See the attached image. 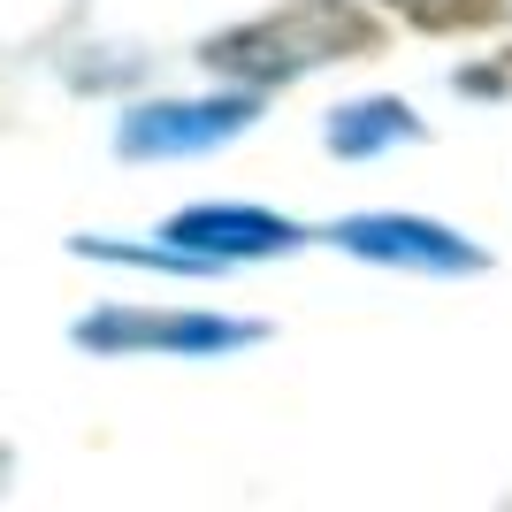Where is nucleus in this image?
<instances>
[{
    "instance_id": "nucleus-1",
    "label": "nucleus",
    "mask_w": 512,
    "mask_h": 512,
    "mask_svg": "<svg viewBox=\"0 0 512 512\" xmlns=\"http://www.w3.org/2000/svg\"><path fill=\"white\" fill-rule=\"evenodd\" d=\"M329 54H375V23L344 0H299V8L245 23V31L207 46V62L237 69V77H291V69H314Z\"/></svg>"
},
{
    "instance_id": "nucleus-2",
    "label": "nucleus",
    "mask_w": 512,
    "mask_h": 512,
    "mask_svg": "<svg viewBox=\"0 0 512 512\" xmlns=\"http://www.w3.org/2000/svg\"><path fill=\"white\" fill-rule=\"evenodd\" d=\"M390 8H406L428 31H474V23H490L505 0H390Z\"/></svg>"
}]
</instances>
